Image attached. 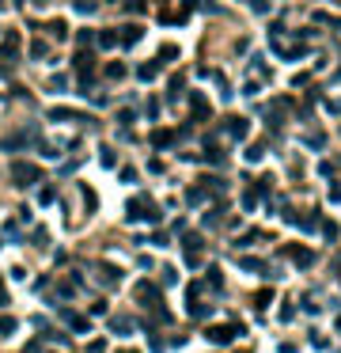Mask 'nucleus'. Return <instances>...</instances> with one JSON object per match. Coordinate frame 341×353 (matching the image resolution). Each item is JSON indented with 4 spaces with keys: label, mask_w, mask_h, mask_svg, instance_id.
<instances>
[{
    "label": "nucleus",
    "mask_w": 341,
    "mask_h": 353,
    "mask_svg": "<svg viewBox=\"0 0 341 353\" xmlns=\"http://www.w3.org/2000/svg\"><path fill=\"white\" fill-rule=\"evenodd\" d=\"M125 220H163L159 205H148V198H129L125 201Z\"/></svg>",
    "instance_id": "1"
},
{
    "label": "nucleus",
    "mask_w": 341,
    "mask_h": 353,
    "mask_svg": "<svg viewBox=\"0 0 341 353\" xmlns=\"http://www.w3.org/2000/svg\"><path fill=\"white\" fill-rule=\"evenodd\" d=\"M12 182H16V186H38V182H42V171L34 164H27V160H16V164H12Z\"/></svg>",
    "instance_id": "2"
},
{
    "label": "nucleus",
    "mask_w": 341,
    "mask_h": 353,
    "mask_svg": "<svg viewBox=\"0 0 341 353\" xmlns=\"http://www.w3.org/2000/svg\"><path fill=\"white\" fill-rule=\"evenodd\" d=\"M239 334H243V323H228V327H209L205 330V338L213 345H228L231 338H239Z\"/></svg>",
    "instance_id": "3"
},
{
    "label": "nucleus",
    "mask_w": 341,
    "mask_h": 353,
    "mask_svg": "<svg viewBox=\"0 0 341 353\" xmlns=\"http://www.w3.org/2000/svg\"><path fill=\"white\" fill-rule=\"evenodd\" d=\"M220 130L228 133V137L243 141V137H247V130H250V122H247V118H239V114H228V118L220 122Z\"/></svg>",
    "instance_id": "4"
},
{
    "label": "nucleus",
    "mask_w": 341,
    "mask_h": 353,
    "mask_svg": "<svg viewBox=\"0 0 341 353\" xmlns=\"http://www.w3.org/2000/svg\"><path fill=\"white\" fill-rule=\"evenodd\" d=\"M281 255H288V259H296L299 270H307L311 262H315V251L311 247H296V243H288V247H281Z\"/></svg>",
    "instance_id": "5"
},
{
    "label": "nucleus",
    "mask_w": 341,
    "mask_h": 353,
    "mask_svg": "<svg viewBox=\"0 0 341 353\" xmlns=\"http://www.w3.org/2000/svg\"><path fill=\"white\" fill-rule=\"evenodd\" d=\"M95 277H99L102 285H114V281H121V270L110 266V262H99V266H95Z\"/></svg>",
    "instance_id": "6"
},
{
    "label": "nucleus",
    "mask_w": 341,
    "mask_h": 353,
    "mask_svg": "<svg viewBox=\"0 0 341 353\" xmlns=\"http://www.w3.org/2000/svg\"><path fill=\"white\" fill-rule=\"evenodd\" d=\"M136 300H140V304H152V308H155V304H159V289H155V285H148V281H140V285H136Z\"/></svg>",
    "instance_id": "7"
},
{
    "label": "nucleus",
    "mask_w": 341,
    "mask_h": 353,
    "mask_svg": "<svg viewBox=\"0 0 341 353\" xmlns=\"http://www.w3.org/2000/svg\"><path fill=\"white\" fill-rule=\"evenodd\" d=\"M61 319H65V323H68V330H76V334H84V330L91 327V323H87L84 315H76V311H68V308H61Z\"/></svg>",
    "instance_id": "8"
},
{
    "label": "nucleus",
    "mask_w": 341,
    "mask_h": 353,
    "mask_svg": "<svg viewBox=\"0 0 341 353\" xmlns=\"http://www.w3.org/2000/svg\"><path fill=\"white\" fill-rule=\"evenodd\" d=\"M121 46H136V42H140V38H144V27H140V23H129V27H121Z\"/></svg>",
    "instance_id": "9"
},
{
    "label": "nucleus",
    "mask_w": 341,
    "mask_h": 353,
    "mask_svg": "<svg viewBox=\"0 0 341 353\" xmlns=\"http://www.w3.org/2000/svg\"><path fill=\"white\" fill-rule=\"evenodd\" d=\"M182 247H186V255H197V251L205 247V240L197 232H186V228H182Z\"/></svg>",
    "instance_id": "10"
},
{
    "label": "nucleus",
    "mask_w": 341,
    "mask_h": 353,
    "mask_svg": "<svg viewBox=\"0 0 341 353\" xmlns=\"http://www.w3.org/2000/svg\"><path fill=\"white\" fill-rule=\"evenodd\" d=\"M148 141H152V148H170V145H175V133H170V130H152Z\"/></svg>",
    "instance_id": "11"
},
{
    "label": "nucleus",
    "mask_w": 341,
    "mask_h": 353,
    "mask_svg": "<svg viewBox=\"0 0 341 353\" xmlns=\"http://www.w3.org/2000/svg\"><path fill=\"white\" fill-rule=\"evenodd\" d=\"M190 106H194V118H209V103L201 91H190Z\"/></svg>",
    "instance_id": "12"
},
{
    "label": "nucleus",
    "mask_w": 341,
    "mask_h": 353,
    "mask_svg": "<svg viewBox=\"0 0 341 353\" xmlns=\"http://www.w3.org/2000/svg\"><path fill=\"white\" fill-rule=\"evenodd\" d=\"M159 65H163V61H144V65H136V76H140V80H155V76H159Z\"/></svg>",
    "instance_id": "13"
},
{
    "label": "nucleus",
    "mask_w": 341,
    "mask_h": 353,
    "mask_svg": "<svg viewBox=\"0 0 341 353\" xmlns=\"http://www.w3.org/2000/svg\"><path fill=\"white\" fill-rule=\"evenodd\" d=\"M239 270H247V274H269V270L262 266V259H250V255H247V259H239Z\"/></svg>",
    "instance_id": "14"
},
{
    "label": "nucleus",
    "mask_w": 341,
    "mask_h": 353,
    "mask_svg": "<svg viewBox=\"0 0 341 353\" xmlns=\"http://www.w3.org/2000/svg\"><path fill=\"white\" fill-rule=\"evenodd\" d=\"M95 42H99L102 50H114V46H118V31H99V35H95Z\"/></svg>",
    "instance_id": "15"
},
{
    "label": "nucleus",
    "mask_w": 341,
    "mask_h": 353,
    "mask_svg": "<svg viewBox=\"0 0 341 353\" xmlns=\"http://www.w3.org/2000/svg\"><path fill=\"white\" fill-rule=\"evenodd\" d=\"M19 330V319H12V315H0V338H12Z\"/></svg>",
    "instance_id": "16"
},
{
    "label": "nucleus",
    "mask_w": 341,
    "mask_h": 353,
    "mask_svg": "<svg viewBox=\"0 0 341 353\" xmlns=\"http://www.w3.org/2000/svg\"><path fill=\"white\" fill-rule=\"evenodd\" d=\"M102 76L106 80H125V65H121V61H110V65L102 69Z\"/></svg>",
    "instance_id": "17"
},
{
    "label": "nucleus",
    "mask_w": 341,
    "mask_h": 353,
    "mask_svg": "<svg viewBox=\"0 0 341 353\" xmlns=\"http://www.w3.org/2000/svg\"><path fill=\"white\" fill-rule=\"evenodd\" d=\"M0 53H4L8 61H16V53H19V38H16V35H4V50H0Z\"/></svg>",
    "instance_id": "18"
},
{
    "label": "nucleus",
    "mask_w": 341,
    "mask_h": 353,
    "mask_svg": "<svg viewBox=\"0 0 341 353\" xmlns=\"http://www.w3.org/2000/svg\"><path fill=\"white\" fill-rule=\"evenodd\" d=\"M110 330L121 334V338H129V334H133V323H129V319H110Z\"/></svg>",
    "instance_id": "19"
},
{
    "label": "nucleus",
    "mask_w": 341,
    "mask_h": 353,
    "mask_svg": "<svg viewBox=\"0 0 341 353\" xmlns=\"http://www.w3.org/2000/svg\"><path fill=\"white\" fill-rule=\"evenodd\" d=\"M277 53H281L284 61H299V57H307V50H303V46H284V50H277Z\"/></svg>",
    "instance_id": "20"
},
{
    "label": "nucleus",
    "mask_w": 341,
    "mask_h": 353,
    "mask_svg": "<svg viewBox=\"0 0 341 353\" xmlns=\"http://www.w3.org/2000/svg\"><path fill=\"white\" fill-rule=\"evenodd\" d=\"M201 186H205V190H216V194H224V190H228V182H224V179H213V175H205Z\"/></svg>",
    "instance_id": "21"
},
{
    "label": "nucleus",
    "mask_w": 341,
    "mask_h": 353,
    "mask_svg": "<svg viewBox=\"0 0 341 353\" xmlns=\"http://www.w3.org/2000/svg\"><path fill=\"white\" fill-rule=\"evenodd\" d=\"M0 148H4V152H19V148H27V141H23V137H19V133H16V137L0 141Z\"/></svg>",
    "instance_id": "22"
},
{
    "label": "nucleus",
    "mask_w": 341,
    "mask_h": 353,
    "mask_svg": "<svg viewBox=\"0 0 341 353\" xmlns=\"http://www.w3.org/2000/svg\"><path fill=\"white\" fill-rule=\"evenodd\" d=\"M322 236H326V240L333 243V240L341 236V224H337V220H322Z\"/></svg>",
    "instance_id": "23"
},
{
    "label": "nucleus",
    "mask_w": 341,
    "mask_h": 353,
    "mask_svg": "<svg viewBox=\"0 0 341 353\" xmlns=\"http://www.w3.org/2000/svg\"><path fill=\"white\" fill-rule=\"evenodd\" d=\"M307 148H311V152H322V148H326V137H322V133H311V137H307Z\"/></svg>",
    "instance_id": "24"
},
{
    "label": "nucleus",
    "mask_w": 341,
    "mask_h": 353,
    "mask_svg": "<svg viewBox=\"0 0 341 353\" xmlns=\"http://www.w3.org/2000/svg\"><path fill=\"white\" fill-rule=\"evenodd\" d=\"M31 57H34V61L50 57V46H46V42H31Z\"/></svg>",
    "instance_id": "25"
},
{
    "label": "nucleus",
    "mask_w": 341,
    "mask_h": 353,
    "mask_svg": "<svg viewBox=\"0 0 341 353\" xmlns=\"http://www.w3.org/2000/svg\"><path fill=\"white\" fill-rule=\"evenodd\" d=\"M175 57H179V46H175V42L159 46V61H175Z\"/></svg>",
    "instance_id": "26"
},
{
    "label": "nucleus",
    "mask_w": 341,
    "mask_h": 353,
    "mask_svg": "<svg viewBox=\"0 0 341 353\" xmlns=\"http://www.w3.org/2000/svg\"><path fill=\"white\" fill-rule=\"evenodd\" d=\"M121 8H125L129 16H140V12H144V0H121Z\"/></svg>",
    "instance_id": "27"
},
{
    "label": "nucleus",
    "mask_w": 341,
    "mask_h": 353,
    "mask_svg": "<svg viewBox=\"0 0 341 353\" xmlns=\"http://www.w3.org/2000/svg\"><path fill=\"white\" fill-rule=\"evenodd\" d=\"M205 281H209V285H213V289H220V285H224V274H220V270H209V274H205Z\"/></svg>",
    "instance_id": "28"
},
{
    "label": "nucleus",
    "mask_w": 341,
    "mask_h": 353,
    "mask_svg": "<svg viewBox=\"0 0 341 353\" xmlns=\"http://www.w3.org/2000/svg\"><path fill=\"white\" fill-rule=\"evenodd\" d=\"M262 156H265V145H250V148H247V160H250V164H258Z\"/></svg>",
    "instance_id": "29"
},
{
    "label": "nucleus",
    "mask_w": 341,
    "mask_h": 353,
    "mask_svg": "<svg viewBox=\"0 0 341 353\" xmlns=\"http://www.w3.org/2000/svg\"><path fill=\"white\" fill-rule=\"evenodd\" d=\"M38 205H53V186H42V190H38Z\"/></svg>",
    "instance_id": "30"
},
{
    "label": "nucleus",
    "mask_w": 341,
    "mask_h": 353,
    "mask_svg": "<svg viewBox=\"0 0 341 353\" xmlns=\"http://www.w3.org/2000/svg\"><path fill=\"white\" fill-rule=\"evenodd\" d=\"M68 87V76H50V91H65Z\"/></svg>",
    "instance_id": "31"
},
{
    "label": "nucleus",
    "mask_w": 341,
    "mask_h": 353,
    "mask_svg": "<svg viewBox=\"0 0 341 353\" xmlns=\"http://www.w3.org/2000/svg\"><path fill=\"white\" fill-rule=\"evenodd\" d=\"M99 160H102L106 167H114V164H118V156H114V148H102V152H99Z\"/></svg>",
    "instance_id": "32"
},
{
    "label": "nucleus",
    "mask_w": 341,
    "mask_h": 353,
    "mask_svg": "<svg viewBox=\"0 0 341 353\" xmlns=\"http://www.w3.org/2000/svg\"><path fill=\"white\" fill-rule=\"evenodd\" d=\"M186 198H190V205H201V201H205V190H201V186H194Z\"/></svg>",
    "instance_id": "33"
},
{
    "label": "nucleus",
    "mask_w": 341,
    "mask_h": 353,
    "mask_svg": "<svg viewBox=\"0 0 341 353\" xmlns=\"http://www.w3.org/2000/svg\"><path fill=\"white\" fill-rule=\"evenodd\" d=\"M201 293H205V285H201V281H194V285H190V289H186L190 304H194V300H197V296H201Z\"/></svg>",
    "instance_id": "34"
},
{
    "label": "nucleus",
    "mask_w": 341,
    "mask_h": 353,
    "mask_svg": "<svg viewBox=\"0 0 341 353\" xmlns=\"http://www.w3.org/2000/svg\"><path fill=\"white\" fill-rule=\"evenodd\" d=\"M333 171H337V167H333L330 160H322V164H318V175H322V179H333Z\"/></svg>",
    "instance_id": "35"
},
{
    "label": "nucleus",
    "mask_w": 341,
    "mask_h": 353,
    "mask_svg": "<svg viewBox=\"0 0 341 353\" xmlns=\"http://www.w3.org/2000/svg\"><path fill=\"white\" fill-rule=\"evenodd\" d=\"M182 266H186V270H201V255H186V259H182Z\"/></svg>",
    "instance_id": "36"
},
{
    "label": "nucleus",
    "mask_w": 341,
    "mask_h": 353,
    "mask_svg": "<svg viewBox=\"0 0 341 353\" xmlns=\"http://www.w3.org/2000/svg\"><path fill=\"white\" fill-rule=\"evenodd\" d=\"M273 300V293H269V289H265V293H258L254 296V308H265V304H269Z\"/></svg>",
    "instance_id": "37"
},
{
    "label": "nucleus",
    "mask_w": 341,
    "mask_h": 353,
    "mask_svg": "<svg viewBox=\"0 0 341 353\" xmlns=\"http://www.w3.org/2000/svg\"><path fill=\"white\" fill-rule=\"evenodd\" d=\"M292 311H296V308H292V300H284V304H281V323H288Z\"/></svg>",
    "instance_id": "38"
},
{
    "label": "nucleus",
    "mask_w": 341,
    "mask_h": 353,
    "mask_svg": "<svg viewBox=\"0 0 341 353\" xmlns=\"http://www.w3.org/2000/svg\"><path fill=\"white\" fill-rule=\"evenodd\" d=\"M148 118H152V122L159 118V99H148Z\"/></svg>",
    "instance_id": "39"
},
{
    "label": "nucleus",
    "mask_w": 341,
    "mask_h": 353,
    "mask_svg": "<svg viewBox=\"0 0 341 353\" xmlns=\"http://www.w3.org/2000/svg\"><path fill=\"white\" fill-rule=\"evenodd\" d=\"M50 31H53V35H57V38H68V23H53Z\"/></svg>",
    "instance_id": "40"
},
{
    "label": "nucleus",
    "mask_w": 341,
    "mask_h": 353,
    "mask_svg": "<svg viewBox=\"0 0 341 353\" xmlns=\"http://www.w3.org/2000/svg\"><path fill=\"white\" fill-rule=\"evenodd\" d=\"M38 152H42V156H57V145H50V141H42V145H38Z\"/></svg>",
    "instance_id": "41"
},
{
    "label": "nucleus",
    "mask_w": 341,
    "mask_h": 353,
    "mask_svg": "<svg viewBox=\"0 0 341 353\" xmlns=\"http://www.w3.org/2000/svg\"><path fill=\"white\" fill-rule=\"evenodd\" d=\"M152 243H155V247H167L170 236H167V232H155V236H152Z\"/></svg>",
    "instance_id": "42"
},
{
    "label": "nucleus",
    "mask_w": 341,
    "mask_h": 353,
    "mask_svg": "<svg viewBox=\"0 0 341 353\" xmlns=\"http://www.w3.org/2000/svg\"><path fill=\"white\" fill-rule=\"evenodd\" d=\"M133 118H136L133 110H118V126H129V122H133Z\"/></svg>",
    "instance_id": "43"
},
{
    "label": "nucleus",
    "mask_w": 341,
    "mask_h": 353,
    "mask_svg": "<svg viewBox=\"0 0 341 353\" xmlns=\"http://www.w3.org/2000/svg\"><path fill=\"white\" fill-rule=\"evenodd\" d=\"M292 84L303 87V84H311V76H307V72H296V76H292Z\"/></svg>",
    "instance_id": "44"
},
{
    "label": "nucleus",
    "mask_w": 341,
    "mask_h": 353,
    "mask_svg": "<svg viewBox=\"0 0 341 353\" xmlns=\"http://www.w3.org/2000/svg\"><path fill=\"white\" fill-rule=\"evenodd\" d=\"M91 38H95L91 31H80V35H76V42H80V46H91Z\"/></svg>",
    "instance_id": "45"
},
{
    "label": "nucleus",
    "mask_w": 341,
    "mask_h": 353,
    "mask_svg": "<svg viewBox=\"0 0 341 353\" xmlns=\"http://www.w3.org/2000/svg\"><path fill=\"white\" fill-rule=\"evenodd\" d=\"M121 182H136V171H133V167H121Z\"/></svg>",
    "instance_id": "46"
},
{
    "label": "nucleus",
    "mask_w": 341,
    "mask_h": 353,
    "mask_svg": "<svg viewBox=\"0 0 341 353\" xmlns=\"http://www.w3.org/2000/svg\"><path fill=\"white\" fill-rule=\"evenodd\" d=\"M250 8H254L258 16H262V12H269V4H265V0H250Z\"/></svg>",
    "instance_id": "47"
},
{
    "label": "nucleus",
    "mask_w": 341,
    "mask_h": 353,
    "mask_svg": "<svg viewBox=\"0 0 341 353\" xmlns=\"http://www.w3.org/2000/svg\"><path fill=\"white\" fill-rule=\"evenodd\" d=\"M102 349H106V342H102V338H99V342H91V345H87V353H102Z\"/></svg>",
    "instance_id": "48"
},
{
    "label": "nucleus",
    "mask_w": 341,
    "mask_h": 353,
    "mask_svg": "<svg viewBox=\"0 0 341 353\" xmlns=\"http://www.w3.org/2000/svg\"><path fill=\"white\" fill-rule=\"evenodd\" d=\"M23 353H42V349H38V345H34V342H31V345H27V349H23Z\"/></svg>",
    "instance_id": "49"
},
{
    "label": "nucleus",
    "mask_w": 341,
    "mask_h": 353,
    "mask_svg": "<svg viewBox=\"0 0 341 353\" xmlns=\"http://www.w3.org/2000/svg\"><path fill=\"white\" fill-rule=\"evenodd\" d=\"M31 4H34V8H46V4H50V0H31Z\"/></svg>",
    "instance_id": "50"
},
{
    "label": "nucleus",
    "mask_w": 341,
    "mask_h": 353,
    "mask_svg": "<svg viewBox=\"0 0 341 353\" xmlns=\"http://www.w3.org/2000/svg\"><path fill=\"white\" fill-rule=\"evenodd\" d=\"M333 27H337V31H341V19H333Z\"/></svg>",
    "instance_id": "51"
},
{
    "label": "nucleus",
    "mask_w": 341,
    "mask_h": 353,
    "mask_svg": "<svg viewBox=\"0 0 341 353\" xmlns=\"http://www.w3.org/2000/svg\"><path fill=\"white\" fill-rule=\"evenodd\" d=\"M337 330H341V319H337Z\"/></svg>",
    "instance_id": "52"
}]
</instances>
